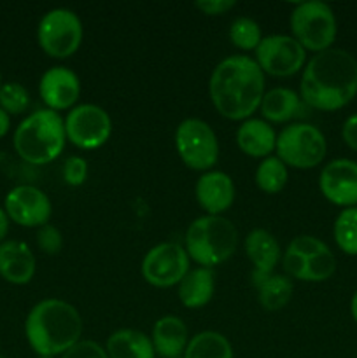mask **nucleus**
<instances>
[{"label": "nucleus", "instance_id": "f257e3e1", "mask_svg": "<svg viewBox=\"0 0 357 358\" xmlns=\"http://www.w3.org/2000/svg\"><path fill=\"white\" fill-rule=\"evenodd\" d=\"M300 96L308 108L335 112L357 96V59L345 49L317 52L304 65Z\"/></svg>", "mask_w": 357, "mask_h": 358}, {"label": "nucleus", "instance_id": "6ab92c4d", "mask_svg": "<svg viewBox=\"0 0 357 358\" xmlns=\"http://www.w3.org/2000/svg\"><path fill=\"white\" fill-rule=\"evenodd\" d=\"M154 352L161 358H182L189 343V332L184 322L174 315L161 317L150 334Z\"/></svg>", "mask_w": 357, "mask_h": 358}, {"label": "nucleus", "instance_id": "c85d7f7f", "mask_svg": "<svg viewBox=\"0 0 357 358\" xmlns=\"http://www.w3.org/2000/svg\"><path fill=\"white\" fill-rule=\"evenodd\" d=\"M30 107V93L20 83H4L0 86V108L9 115H20Z\"/></svg>", "mask_w": 357, "mask_h": 358}, {"label": "nucleus", "instance_id": "c756f323", "mask_svg": "<svg viewBox=\"0 0 357 358\" xmlns=\"http://www.w3.org/2000/svg\"><path fill=\"white\" fill-rule=\"evenodd\" d=\"M336 271V259L332 255L331 248L321 252V254L314 255V257L307 259V275H304V282L318 283L326 282L331 278Z\"/></svg>", "mask_w": 357, "mask_h": 358}, {"label": "nucleus", "instance_id": "393cba45", "mask_svg": "<svg viewBox=\"0 0 357 358\" xmlns=\"http://www.w3.org/2000/svg\"><path fill=\"white\" fill-rule=\"evenodd\" d=\"M182 358H234L230 339L216 331H203L192 336Z\"/></svg>", "mask_w": 357, "mask_h": 358}, {"label": "nucleus", "instance_id": "5701e85b", "mask_svg": "<svg viewBox=\"0 0 357 358\" xmlns=\"http://www.w3.org/2000/svg\"><path fill=\"white\" fill-rule=\"evenodd\" d=\"M108 358H154L153 341L147 334L136 329H119L108 336L105 343Z\"/></svg>", "mask_w": 357, "mask_h": 358}, {"label": "nucleus", "instance_id": "c9c22d12", "mask_svg": "<svg viewBox=\"0 0 357 358\" xmlns=\"http://www.w3.org/2000/svg\"><path fill=\"white\" fill-rule=\"evenodd\" d=\"M195 7L206 16H220L237 7V2L234 0H198L195 2Z\"/></svg>", "mask_w": 357, "mask_h": 358}, {"label": "nucleus", "instance_id": "0eeeda50", "mask_svg": "<svg viewBox=\"0 0 357 358\" xmlns=\"http://www.w3.org/2000/svg\"><path fill=\"white\" fill-rule=\"evenodd\" d=\"M276 157L287 168L312 170L324 161L328 154L326 136L317 126L293 122L276 135Z\"/></svg>", "mask_w": 357, "mask_h": 358}, {"label": "nucleus", "instance_id": "79ce46f5", "mask_svg": "<svg viewBox=\"0 0 357 358\" xmlns=\"http://www.w3.org/2000/svg\"><path fill=\"white\" fill-rule=\"evenodd\" d=\"M2 84H4V83H2V73H0V86H2Z\"/></svg>", "mask_w": 357, "mask_h": 358}, {"label": "nucleus", "instance_id": "7ed1b4c3", "mask_svg": "<svg viewBox=\"0 0 357 358\" xmlns=\"http://www.w3.org/2000/svg\"><path fill=\"white\" fill-rule=\"evenodd\" d=\"M83 318L70 303L44 299L35 304L24 320V336L37 355L62 357L80 341Z\"/></svg>", "mask_w": 357, "mask_h": 358}, {"label": "nucleus", "instance_id": "423d86ee", "mask_svg": "<svg viewBox=\"0 0 357 358\" xmlns=\"http://www.w3.org/2000/svg\"><path fill=\"white\" fill-rule=\"evenodd\" d=\"M289 24L290 34L301 48L315 55L331 49L338 35L335 13L321 0L296 3L290 13Z\"/></svg>", "mask_w": 357, "mask_h": 358}, {"label": "nucleus", "instance_id": "a211bd4d", "mask_svg": "<svg viewBox=\"0 0 357 358\" xmlns=\"http://www.w3.org/2000/svg\"><path fill=\"white\" fill-rule=\"evenodd\" d=\"M245 254L254 266L252 280L265 278L275 273L280 261V245L276 238L266 229H252L245 236Z\"/></svg>", "mask_w": 357, "mask_h": 358}, {"label": "nucleus", "instance_id": "f704fd0d", "mask_svg": "<svg viewBox=\"0 0 357 358\" xmlns=\"http://www.w3.org/2000/svg\"><path fill=\"white\" fill-rule=\"evenodd\" d=\"M282 268L284 271H286V276L304 282V275H307V259H304L303 255L296 254V252L286 250V254L282 255Z\"/></svg>", "mask_w": 357, "mask_h": 358}, {"label": "nucleus", "instance_id": "412c9836", "mask_svg": "<svg viewBox=\"0 0 357 358\" xmlns=\"http://www.w3.org/2000/svg\"><path fill=\"white\" fill-rule=\"evenodd\" d=\"M216 292V275L209 268L189 269L178 283V301L189 310H200L212 301Z\"/></svg>", "mask_w": 357, "mask_h": 358}, {"label": "nucleus", "instance_id": "2eb2a0df", "mask_svg": "<svg viewBox=\"0 0 357 358\" xmlns=\"http://www.w3.org/2000/svg\"><path fill=\"white\" fill-rule=\"evenodd\" d=\"M38 94L49 110H70L80 96V79L66 66H51L38 80Z\"/></svg>", "mask_w": 357, "mask_h": 358}, {"label": "nucleus", "instance_id": "39448f33", "mask_svg": "<svg viewBox=\"0 0 357 358\" xmlns=\"http://www.w3.org/2000/svg\"><path fill=\"white\" fill-rule=\"evenodd\" d=\"M238 247V231L223 215H203L189 224L184 248L200 268L212 269L226 262Z\"/></svg>", "mask_w": 357, "mask_h": 358}, {"label": "nucleus", "instance_id": "f3484780", "mask_svg": "<svg viewBox=\"0 0 357 358\" xmlns=\"http://www.w3.org/2000/svg\"><path fill=\"white\" fill-rule=\"evenodd\" d=\"M37 261L24 241L6 240L0 243V278L10 285H27L34 280Z\"/></svg>", "mask_w": 357, "mask_h": 358}, {"label": "nucleus", "instance_id": "f8f14e48", "mask_svg": "<svg viewBox=\"0 0 357 358\" xmlns=\"http://www.w3.org/2000/svg\"><path fill=\"white\" fill-rule=\"evenodd\" d=\"M255 63L262 73L272 77L296 76L307 65V51L293 35H268L262 37L255 49Z\"/></svg>", "mask_w": 357, "mask_h": 358}, {"label": "nucleus", "instance_id": "dca6fc26", "mask_svg": "<svg viewBox=\"0 0 357 358\" xmlns=\"http://www.w3.org/2000/svg\"><path fill=\"white\" fill-rule=\"evenodd\" d=\"M196 201L206 215H223L234 203V184L224 171L210 170L198 178L195 187Z\"/></svg>", "mask_w": 357, "mask_h": 358}, {"label": "nucleus", "instance_id": "4468645a", "mask_svg": "<svg viewBox=\"0 0 357 358\" xmlns=\"http://www.w3.org/2000/svg\"><path fill=\"white\" fill-rule=\"evenodd\" d=\"M318 189L332 205L357 206V161L345 157L329 161L318 175Z\"/></svg>", "mask_w": 357, "mask_h": 358}, {"label": "nucleus", "instance_id": "aec40b11", "mask_svg": "<svg viewBox=\"0 0 357 358\" xmlns=\"http://www.w3.org/2000/svg\"><path fill=\"white\" fill-rule=\"evenodd\" d=\"M237 143L248 157L265 159L276 149V131L262 119H247L237 129Z\"/></svg>", "mask_w": 357, "mask_h": 358}, {"label": "nucleus", "instance_id": "6e6552de", "mask_svg": "<svg viewBox=\"0 0 357 358\" xmlns=\"http://www.w3.org/2000/svg\"><path fill=\"white\" fill-rule=\"evenodd\" d=\"M83 23L74 10L58 7L41 17L37 42L42 51L55 59H66L76 55L83 44Z\"/></svg>", "mask_w": 357, "mask_h": 358}, {"label": "nucleus", "instance_id": "7c9ffc66", "mask_svg": "<svg viewBox=\"0 0 357 358\" xmlns=\"http://www.w3.org/2000/svg\"><path fill=\"white\" fill-rule=\"evenodd\" d=\"M37 245L44 254L58 255L63 248V234L52 224L38 227L37 231Z\"/></svg>", "mask_w": 357, "mask_h": 358}, {"label": "nucleus", "instance_id": "a878e982", "mask_svg": "<svg viewBox=\"0 0 357 358\" xmlns=\"http://www.w3.org/2000/svg\"><path fill=\"white\" fill-rule=\"evenodd\" d=\"M254 180L259 191L266 192V194H276L286 187L287 180H289V170L279 157L268 156L259 163Z\"/></svg>", "mask_w": 357, "mask_h": 358}, {"label": "nucleus", "instance_id": "a19ab883", "mask_svg": "<svg viewBox=\"0 0 357 358\" xmlns=\"http://www.w3.org/2000/svg\"><path fill=\"white\" fill-rule=\"evenodd\" d=\"M35 358H56V357H44V355H37Z\"/></svg>", "mask_w": 357, "mask_h": 358}, {"label": "nucleus", "instance_id": "2f4dec72", "mask_svg": "<svg viewBox=\"0 0 357 358\" xmlns=\"http://www.w3.org/2000/svg\"><path fill=\"white\" fill-rule=\"evenodd\" d=\"M328 245L324 243L318 238L310 236V234H301V236H296L290 240V243L287 245V250L296 252V254L303 255L304 259L314 257V255L321 254V252L328 250Z\"/></svg>", "mask_w": 357, "mask_h": 358}, {"label": "nucleus", "instance_id": "ddd939ff", "mask_svg": "<svg viewBox=\"0 0 357 358\" xmlns=\"http://www.w3.org/2000/svg\"><path fill=\"white\" fill-rule=\"evenodd\" d=\"M4 210L10 222L21 227H42L49 224L52 203L42 189L35 185H16L4 199Z\"/></svg>", "mask_w": 357, "mask_h": 358}, {"label": "nucleus", "instance_id": "bb28decb", "mask_svg": "<svg viewBox=\"0 0 357 358\" xmlns=\"http://www.w3.org/2000/svg\"><path fill=\"white\" fill-rule=\"evenodd\" d=\"M332 238L343 254L357 257V206L338 213L332 224Z\"/></svg>", "mask_w": 357, "mask_h": 358}, {"label": "nucleus", "instance_id": "cd10ccee", "mask_svg": "<svg viewBox=\"0 0 357 358\" xmlns=\"http://www.w3.org/2000/svg\"><path fill=\"white\" fill-rule=\"evenodd\" d=\"M230 41L241 51H255L262 41L261 27L252 17H237L230 27Z\"/></svg>", "mask_w": 357, "mask_h": 358}, {"label": "nucleus", "instance_id": "9d476101", "mask_svg": "<svg viewBox=\"0 0 357 358\" xmlns=\"http://www.w3.org/2000/svg\"><path fill=\"white\" fill-rule=\"evenodd\" d=\"M65 133L66 140L77 149H100L112 135V119L98 105H76L65 117Z\"/></svg>", "mask_w": 357, "mask_h": 358}, {"label": "nucleus", "instance_id": "4c0bfd02", "mask_svg": "<svg viewBox=\"0 0 357 358\" xmlns=\"http://www.w3.org/2000/svg\"><path fill=\"white\" fill-rule=\"evenodd\" d=\"M9 227H10V219L9 215L6 213L4 206H0V243H4L9 234Z\"/></svg>", "mask_w": 357, "mask_h": 358}, {"label": "nucleus", "instance_id": "1a4fd4ad", "mask_svg": "<svg viewBox=\"0 0 357 358\" xmlns=\"http://www.w3.org/2000/svg\"><path fill=\"white\" fill-rule=\"evenodd\" d=\"M175 149L188 168L210 171L219 161V140L209 122L198 117L184 119L175 129Z\"/></svg>", "mask_w": 357, "mask_h": 358}, {"label": "nucleus", "instance_id": "473e14b6", "mask_svg": "<svg viewBox=\"0 0 357 358\" xmlns=\"http://www.w3.org/2000/svg\"><path fill=\"white\" fill-rule=\"evenodd\" d=\"M88 178V163L80 156H70L63 164V180L72 187H79Z\"/></svg>", "mask_w": 357, "mask_h": 358}, {"label": "nucleus", "instance_id": "ea45409f", "mask_svg": "<svg viewBox=\"0 0 357 358\" xmlns=\"http://www.w3.org/2000/svg\"><path fill=\"white\" fill-rule=\"evenodd\" d=\"M350 313H352L354 322H356V324H357V290H356V292H354L352 301H350Z\"/></svg>", "mask_w": 357, "mask_h": 358}, {"label": "nucleus", "instance_id": "f03ea898", "mask_svg": "<svg viewBox=\"0 0 357 358\" xmlns=\"http://www.w3.org/2000/svg\"><path fill=\"white\" fill-rule=\"evenodd\" d=\"M265 73L254 58L233 55L219 62L209 80L212 105L230 121H247L261 107Z\"/></svg>", "mask_w": 357, "mask_h": 358}, {"label": "nucleus", "instance_id": "e433bc0d", "mask_svg": "<svg viewBox=\"0 0 357 358\" xmlns=\"http://www.w3.org/2000/svg\"><path fill=\"white\" fill-rule=\"evenodd\" d=\"M342 138L349 149L357 152V114L349 115L342 126Z\"/></svg>", "mask_w": 357, "mask_h": 358}, {"label": "nucleus", "instance_id": "58836bf2", "mask_svg": "<svg viewBox=\"0 0 357 358\" xmlns=\"http://www.w3.org/2000/svg\"><path fill=\"white\" fill-rule=\"evenodd\" d=\"M9 129H10V115L0 108V138H4V136L7 135Z\"/></svg>", "mask_w": 357, "mask_h": 358}, {"label": "nucleus", "instance_id": "72a5a7b5", "mask_svg": "<svg viewBox=\"0 0 357 358\" xmlns=\"http://www.w3.org/2000/svg\"><path fill=\"white\" fill-rule=\"evenodd\" d=\"M59 358H108L104 346L90 339H80L77 345H74L69 352L63 353Z\"/></svg>", "mask_w": 357, "mask_h": 358}, {"label": "nucleus", "instance_id": "9b49d317", "mask_svg": "<svg viewBox=\"0 0 357 358\" xmlns=\"http://www.w3.org/2000/svg\"><path fill=\"white\" fill-rule=\"evenodd\" d=\"M189 259L184 245L167 241L150 248L142 261V276L156 289H170L178 285L189 273Z\"/></svg>", "mask_w": 357, "mask_h": 358}, {"label": "nucleus", "instance_id": "20e7f679", "mask_svg": "<svg viewBox=\"0 0 357 358\" xmlns=\"http://www.w3.org/2000/svg\"><path fill=\"white\" fill-rule=\"evenodd\" d=\"M66 143L65 119L59 112L49 108L28 114L18 124L13 135V145L18 156L28 164L42 166L62 156Z\"/></svg>", "mask_w": 357, "mask_h": 358}, {"label": "nucleus", "instance_id": "b1692460", "mask_svg": "<svg viewBox=\"0 0 357 358\" xmlns=\"http://www.w3.org/2000/svg\"><path fill=\"white\" fill-rule=\"evenodd\" d=\"M258 289V301L266 311H279L287 306L294 292L293 280L286 275L272 273L265 278L252 280Z\"/></svg>", "mask_w": 357, "mask_h": 358}, {"label": "nucleus", "instance_id": "4be33fe9", "mask_svg": "<svg viewBox=\"0 0 357 358\" xmlns=\"http://www.w3.org/2000/svg\"><path fill=\"white\" fill-rule=\"evenodd\" d=\"M303 100L296 91L289 87H273L268 93H265L261 101L262 121L266 122H289L290 119L301 115L303 110Z\"/></svg>", "mask_w": 357, "mask_h": 358}]
</instances>
